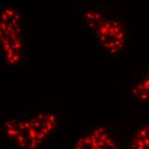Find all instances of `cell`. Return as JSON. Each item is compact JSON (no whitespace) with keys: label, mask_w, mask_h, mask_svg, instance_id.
<instances>
[{"label":"cell","mask_w":149,"mask_h":149,"mask_svg":"<svg viewBox=\"0 0 149 149\" xmlns=\"http://www.w3.org/2000/svg\"><path fill=\"white\" fill-rule=\"evenodd\" d=\"M58 123L51 111L15 114L3 122L4 136L20 149H40L54 134Z\"/></svg>","instance_id":"obj_1"},{"label":"cell","mask_w":149,"mask_h":149,"mask_svg":"<svg viewBox=\"0 0 149 149\" xmlns=\"http://www.w3.org/2000/svg\"><path fill=\"white\" fill-rule=\"evenodd\" d=\"M0 26L3 58L10 66H18L25 59V41L20 15L13 7L3 8Z\"/></svg>","instance_id":"obj_2"},{"label":"cell","mask_w":149,"mask_h":149,"mask_svg":"<svg viewBox=\"0 0 149 149\" xmlns=\"http://www.w3.org/2000/svg\"><path fill=\"white\" fill-rule=\"evenodd\" d=\"M88 133L92 149H120L118 141L103 126H98Z\"/></svg>","instance_id":"obj_4"},{"label":"cell","mask_w":149,"mask_h":149,"mask_svg":"<svg viewBox=\"0 0 149 149\" xmlns=\"http://www.w3.org/2000/svg\"><path fill=\"white\" fill-rule=\"evenodd\" d=\"M105 54L117 57L125 46V28L118 18L105 16L92 30Z\"/></svg>","instance_id":"obj_3"},{"label":"cell","mask_w":149,"mask_h":149,"mask_svg":"<svg viewBox=\"0 0 149 149\" xmlns=\"http://www.w3.org/2000/svg\"><path fill=\"white\" fill-rule=\"evenodd\" d=\"M130 149H149V123L141 125L133 135Z\"/></svg>","instance_id":"obj_6"},{"label":"cell","mask_w":149,"mask_h":149,"mask_svg":"<svg viewBox=\"0 0 149 149\" xmlns=\"http://www.w3.org/2000/svg\"><path fill=\"white\" fill-rule=\"evenodd\" d=\"M130 98L136 101L149 100V70L139 74L130 86Z\"/></svg>","instance_id":"obj_5"}]
</instances>
